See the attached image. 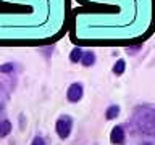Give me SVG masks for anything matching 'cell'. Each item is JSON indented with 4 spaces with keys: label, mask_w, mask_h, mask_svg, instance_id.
<instances>
[{
    "label": "cell",
    "mask_w": 155,
    "mask_h": 145,
    "mask_svg": "<svg viewBox=\"0 0 155 145\" xmlns=\"http://www.w3.org/2000/svg\"><path fill=\"white\" fill-rule=\"evenodd\" d=\"M68 37L79 47L140 45L155 32V0H76Z\"/></svg>",
    "instance_id": "6da1fadb"
},
{
    "label": "cell",
    "mask_w": 155,
    "mask_h": 145,
    "mask_svg": "<svg viewBox=\"0 0 155 145\" xmlns=\"http://www.w3.org/2000/svg\"><path fill=\"white\" fill-rule=\"evenodd\" d=\"M71 0H0V47L50 45L68 34Z\"/></svg>",
    "instance_id": "7a4b0ae2"
},
{
    "label": "cell",
    "mask_w": 155,
    "mask_h": 145,
    "mask_svg": "<svg viewBox=\"0 0 155 145\" xmlns=\"http://www.w3.org/2000/svg\"><path fill=\"white\" fill-rule=\"evenodd\" d=\"M71 129H73V119H71V116H61V118H58L57 121V124H55V130H57V134H58V137L65 140L68 135L71 134Z\"/></svg>",
    "instance_id": "3957f363"
},
{
    "label": "cell",
    "mask_w": 155,
    "mask_h": 145,
    "mask_svg": "<svg viewBox=\"0 0 155 145\" xmlns=\"http://www.w3.org/2000/svg\"><path fill=\"white\" fill-rule=\"evenodd\" d=\"M66 98L70 102H73V103H76V102H79L82 98V84L81 82H73V84L68 87Z\"/></svg>",
    "instance_id": "277c9868"
},
{
    "label": "cell",
    "mask_w": 155,
    "mask_h": 145,
    "mask_svg": "<svg viewBox=\"0 0 155 145\" xmlns=\"http://www.w3.org/2000/svg\"><path fill=\"white\" fill-rule=\"evenodd\" d=\"M124 139H126L124 129L121 127V126H115V127L111 129V134H110V140H111V143L121 145V143H124Z\"/></svg>",
    "instance_id": "5b68a950"
},
{
    "label": "cell",
    "mask_w": 155,
    "mask_h": 145,
    "mask_svg": "<svg viewBox=\"0 0 155 145\" xmlns=\"http://www.w3.org/2000/svg\"><path fill=\"white\" fill-rule=\"evenodd\" d=\"M82 55H84V52H82V47L76 45L74 48H73L71 55H70V60H71L73 63H78V61L82 60Z\"/></svg>",
    "instance_id": "8992f818"
},
{
    "label": "cell",
    "mask_w": 155,
    "mask_h": 145,
    "mask_svg": "<svg viewBox=\"0 0 155 145\" xmlns=\"http://www.w3.org/2000/svg\"><path fill=\"white\" fill-rule=\"evenodd\" d=\"M12 132V123L10 121H0V139L7 137Z\"/></svg>",
    "instance_id": "52a82bcc"
},
{
    "label": "cell",
    "mask_w": 155,
    "mask_h": 145,
    "mask_svg": "<svg viewBox=\"0 0 155 145\" xmlns=\"http://www.w3.org/2000/svg\"><path fill=\"white\" fill-rule=\"evenodd\" d=\"M118 114H120V106H118V105H111V106H108V108H107V111H105V118H107V119H115Z\"/></svg>",
    "instance_id": "ba28073f"
},
{
    "label": "cell",
    "mask_w": 155,
    "mask_h": 145,
    "mask_svg": "<svg viewBox=\"0 0 155 145\" xmlns=\"http://www.w3.org/2000/svg\"><path fill=\"white\" fill-rule=\"evenodd\" d=\"M81 63H82L84 66H91V65H94V63H95V55H94L92 52H86L84 55H82Z\"/></svg>",
    "instance_id": "9c48e42d"
},
{
    "label": "cell",
    "mask_w": 155,
    "mask_h": 145,
    "mask_svg": "<svg viewBox=\"0 0 155 145\" xmlns=\"http://www.w3.org/2000/svg\"><path fill=\"white\" fill-rule=\"evenodd\" d=\"M124 69H126V63H124V60H118L115 63V66H113V72L116 76H121L124 72Z\"/></svg>",
    "instance_id": "30bf717a"
},
{
    "label": "cell",
    "mask_w": 155,
    "mask_h": 145,
    "mask_svg": "<svg viewBox=\"0 0 155 145\" xmlns=\"http://www.w3.org/2000/svg\"><path fill=\"white\" fill-rule=\"evenodd\" d=\"M31 145H45V140L37 135V137H34V140L31 142Z\"/></svg>",
    "instance_id": "8fae6325"
},
{
    "label": "cell",
    "mask_w": 155,
    "mask_h": 145,
    "mask_svg": "<svg viewBox=\"0 0 155 145\" xmlns=\"http://www.w3.org/2000/svg\"><path fill=\"white\" fill-rule=\"evenodd\" d=\"M12 69H13V65H12V63H8L7 66H2V68H0V71H3V72H8V71H12Z\"/></svg>",
    "instance_id": "7c38bea8"
},
{
    "label": "cell",
    "mask_w": 155,
    "mask_h": 145,
    "mask_svg": "<svg viewBox=\"0 0 155 145\" xmlns=\"http://www.w3.org/2000/svg\"><path fill=\"white\" fill-rule=\"evenodd\" d=\"M140 145H153V143H150V142H144V143H140Z\"/></svg>",
    "instance_id": "4fadbf2b"
}]
</instances>
